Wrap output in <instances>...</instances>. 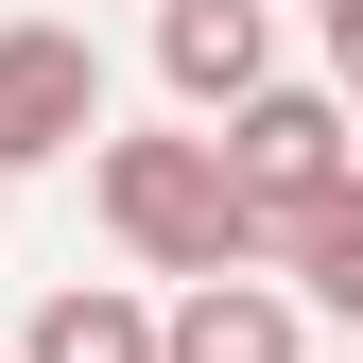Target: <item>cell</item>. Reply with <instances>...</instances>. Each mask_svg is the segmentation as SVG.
I'll return each instance as SVG.
<instances>
[{"mask_svg": "<svg viewBox=\"0 0 363 363\" xmlns=\"http://www.w3.org/2000/svg\"><path fill=\"white\" fill-rule=\"evenodd\" d=\"M242 259H294V277L329 294L346 259H363V173H329V191H277V208H259V242H242Z\"/></svg>", "mask_w": 363, "mask_h": 363, "instance_id": "cell-6", "label": "cell"}, {"mask_svg": "<svg viewBox=\"0 0 363 363\" xmlns=\"http://www.w3.org/2000/svg\"><path fill=\"white\" fill-rule=\"evenodd\" d=\"M86 121H104V52L69 18H0V173H52Z\"/></svg>", "mask_w": 363, "mask_h": 363, "instance_id": "cell-2", "label": "cell"}, {"mask_svg": "<svg viewBox=\"0 0 363 363\" xmlns=\"http://www.w3.org/2000/svg\"><path fill=\"white\" fill-rule=\"evenodd\" d=\"M156 363H311V329H294L277 277H191L156 311Z\"/></svg>", "mask_w": 363, "mask_h": 363, "instance_id": "cell-5", "label": "cell"}, {"mask_svg": "<svg viewBox=\"0 0 363 363\" xmlns=\"http://www.w3.org/2000/svg\"><path fill=\"white\" fill-rule=\"evenodd\" d=\"M156 69H173V104L242 121L259 86H277V35H259V0H156Z\"/></svg>", "mask_w": 363, "mask_h": 363, "instance_id": "cell-4", "label": "cell"}, {"mask_svg": "<svg viewBox=\"0 0 363 363\" xmlns=\"http://www.w3.org/2000/svg\"><path fill=\"white\" fill-rule=\"evenodd\" d=\"M104 225H121V259H156V277H242V242H259L225 139H104Z\"/></svg>", "mask_w": 363, "mask_h": 363, "instance_id": "cell-1", "label": "cell"}, {"mask_svg": "<svg viewBox=\"0 0 363 363\" xmlns=\"http://www.w3.org/2000/svg\"><path fill=\"white\" fill-rule=\"evenodd\" d=\"M329 69H346V104H363V0H329Z\"/></svg>", "mask_w": 363, "mask_h": 363, "instance_id": "cell-8", "label": "cell"}, {"mask_svg": "<svg viewBox=\"0 0 363 363\" xmlns=\"http://www.w3.org/2000/svg\"><path fill=\"white\" fill-rule=\"evenodd\" d=\"M18 363H156V311L86 277V294H52V311H35V346H18Z\"/></svg>", "mask_w": 363, "mask_h": 363, "instance_id": "cell-7", "label": "cell"}, {"mask_svg": "<svg viewBox=\"0 0 363 363\" xmlns=\"http://www.w3.org/2000/svg\"><path fill=\"white\" fill-rule=\"evenodd\" d=\"M329 311H346V329H363V259H346V277H329Z\"/></svg>", "mask_w": 363, "mask_h": 363, "instance_id": "cell-9", "label": "cell"}, {"mask_svg": "<svg viewBox=\"0 0 363 363\" xmlns=\"http://www.w3.org/2000/svg\"><path fill=\"white\" fill-rule=\"evenodd\" d=\"M225 173H242V208H277V191H329V173H363V156H346V104H329V86H259V104L225 121Z\"/></svg>", "mask_w": 363, "mask_h": 363, "instance_id": "cell-3", "label": "cell"}]
</instances>
